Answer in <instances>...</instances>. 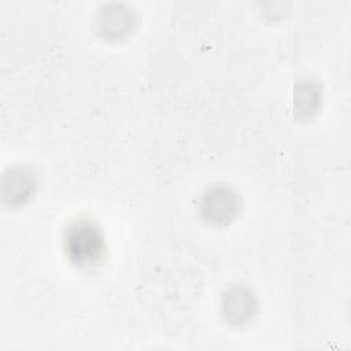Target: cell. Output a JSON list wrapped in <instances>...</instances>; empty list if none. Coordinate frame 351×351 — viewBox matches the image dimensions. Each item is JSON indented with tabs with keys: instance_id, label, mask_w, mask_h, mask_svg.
<instances>
[{
	"instance_id": "1",
	"label": "cell",
	"mask_w": 351,
	"mask_h": 351,
	"mask_svg": "<svg viewBox=\"0 0 351 351\" xmlns=\"http://www.w3.org/2000/svg\"><path fill=\"white\" fill-rule=\"evenodd\" d=\"M63 245L70 263L80 269L96 267L106 254L103 232L90 219L71 222L64 230Z\"/></svg>"
},
{
	"instance_id": "2",
	"label": "cell",
	"mask_w": 351,
	"mask_h": 351,
	"mask_svg": "<svg viewBox=\"0 0 351 351\" xmlns=\"http://www.w3.org/2000/svg\"><path fill=\"white\" fill-rule=\"evenodd\" d=\"M200 214L203 219L214 226L230 223L240 213V196L226 185H215L207 189L200 199Z\"/></svg>"
},
{
	"instance_id": "3",
	"label": "cell",
	"mask_w": 351,
	"mask_h": 351,
	"mask_svg": "<svg viewBox=\"0 0 351 351\" xmlns=\"http://www.w3.org/2000/svg\"><path fill=\"white\" fill-rule=\"evenodd\" d=\"M258 310L256 299L251 289L244 285L230 287L222 298V311L225 318L233 325L250 322Z\"/></svg>"
},
{
	"instance_id": "4",
	"label": "cell",
	"mask_w": 351,
	"mask_h": 351,
	"mask_svg": "<svg viewBox=\"0 0 351 351\" xmlns=\"http://www.w3.org/2000/svg\"><path fill=\"white\" fill-rule=\"evenodd\" d=\"M134 14L123 4H107L99 16L100 34L107 40H121L134 26Z\"/></svg>"
},
{
	"instance_id": "5",
	"label": "cell",
	"mask_w": 351,
	"mask_h": 351,
	"mask_svg": "<svg viewBox=\"0 0 351 351\" xmlns=\"http://www.w3.org/2000/svg\"><path fill=\"white\" fill-rule=\"evenodd\" d=\"M37 186V176L33 169L14 167L3 177V196L11 204H21L30 199Z\"/></svg>"
},
{
	"instance_id": "6",
	"label": "cell",
	"mask_w": 351,
	"mask_h": 351,
	"mask_svg": "<svg viewBox=\"0 0 351 351\" xmlns=\"http://www.w3.org/2000/svg\"><path fill=\"white\" fill-rule=\"evenodd\" d=\"M321 106V89L310 80L299 81L295 86L293 108L299 118L308 119L317 114Z\"/></svg>"
}]
</instances>
